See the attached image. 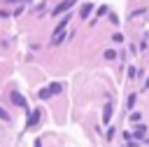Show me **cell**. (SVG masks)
<instances>
[{
	"instance_id": "6da1fadb",
	"label": "cell",
	"mask_w": 149,
	"mask_h": 147,
	"mask_svg": "<svg viewBox=\"0 0 149 147\" xmlns=\"http://www.w3.org/2000/svg\"><path fill=\"white\" fill-rule=\"evenodd\" d=\"M61 91H63V84L54 82V84H49V86H44V89L40 91V98L47 100V98H51V96H56V93H61Z\"/></svg>"
},
{
	"instance_id": "7a4b0ae2",
	"label": "cell",
	"mask_w": 149,
	"mask_h": 147,
	"mask_svg": "<svg viewBox=\"0 0 149 147\" xmlns=\"http://www.w3.org/2000/svg\"><path fill=\"white\" fill-rule=\"evenodd\" d=\"M40 117H42V112H40V110H35V112H33V114L28 117V121H26V128H30V126H35V124L40 121Z\"/></svg>"
},
{
	"instance_id": "3957f363",
	"label": "cell",
	"mask_w": 149,
	"mask_h": 147,
	"mask_svg": "<svg viewBox=\"0 0 149 147\" xmlns=\"http://www.w3.org/2000/svg\"><path fill=\"white\" fill-rule=\"evenodd\" d=\"M74 2H77V0H65V2H61V5H58V7L54 9V14H61V12H68V9H70V7L74 5Z\"/></svg>"
},
{
	"instance_id": "277c9868",
	"label": "cell",
	"mask_w": 149,
	"mask_h": 147,
	"mask_svg": "<svg viewBox=\"0 0 149 147\" xmlns=\"http://www.w3.org/2000/svg\"><path fill=\"white\" fill-rule=\"evenodd\" d=\"M109 119H112V103L107 100L105 103V112H102V124H109Z\"/></svg>"
},
{
	"instance_id": "5b68a950",
	"label": "cell",
	"mask_w": 149,
	"mask_h": 147,
	"mask_svg": "<svg viewBox=\"0 0 149 147\" xmlns=\"http://www.w3.org/2000/svg\"><path fill=\"white\" fill-rule=\"evenodd\" d=\"M91 12H93V5H91V2H86V5L81 7V12H79V16H81V19H86V16L91 14Z\"/></svg>"
},
{
	"instance_id": "8992f818",
	"label": "cell",
	"mask_w": 149,
	"mask_h": 147,
	"mask_svg": "<svg viewBox=\"0 0 149 147\" xmlns=\"http://www.w3.org/2000/svg\"><path fill=\"white\" fill-rule=\"evenodd\" d=\"M12 103H14V105H21V107L26 105V100H23V96H21V93H12Z\"/></svg>"
},
{
	"instance_id": "52a82bcc",
	"label": "cell",
	"mask_w": 149,
	"mask_h": 147,
	"mask_svg": "<svg viewBox=\"0 0 149 147\" xmlns=\"http://www.w3.org/2000/svg\"><path fill=\"white\" fill-rule=\"evenodd\" d=\"M144 133H147V128H144V126H140V128H135V131H133V138L142 140V138H144Z\"/></svg>"
},
{
	"instance_id": "ba28073f",
	"label": "cell",
	"mask_w": 149,
	"mask_h": 147,
	"mask_svg": "<svg viewBox=\"0 0 149 147\" xmlns=\"http://www.w3.org/2000/svg\"><path fill=\"white\" fill-rule=\"evenodd\" d=\"M135 100H137V93H130V96H128V107H133Z\"/></svg>"
},
{
	"instance_id": "9c48e42d",
	"label": "cell",
	"mask_w": 149,
	"mask_h": 147,
	"mask_svg": "<svg viewBox=\"0 0 149 147\" xmlns=\"http://www.w3.org/2000/svg\"><path fill=\"white\" fill-rule=\"evenodd\" d=\"M112 42H116V44H121V42H123V35H121V33H116V35L112 37Z\"/></svg>"
},
{
	"instance_id": "30bf717a",
	"label": "cell",
	"mask_w": 149,
	"mask_h": 147,
	"mask_svg": "<svg viewBox=\"0 0 149 147\" xmlns=\"http://www.w3.org/2000/svg\"><path fill=\"white\" fill-rule=\"evenodd\" d=\"M105 58H116V54H114L112 49H107V51H105Z\"/></svg>"
},
{
	"instance_id": "8fae6325",
	"label": "cell",
	"mask_w": 149,
	"mask_h": 147,
	"mask_svg": "<svg viewBox=\"0 0 149 147\" xmlns=\"http://www.w3.org/2000/svg\"><path fill=\"white\" fill-rule=\"evenodd\" d=\"M130 119H133V121H140V119H142V114H140V112H133V114H130Z\"/></svg>"
},
{
	"instance_id": "7c38bea8",
	"label": "cell",
	"mask_w": 149,
	"mask_h": 147,
	"mask_svg": "<svg viewBox=\"0 0 149 147\" xmlns=\"http://www.w3.org/2000/svg\"><path fill=\"white\" fill-rule=\"evenodd\" d=\"M102 14H107V7L102 5V7H98V16H102Z\"/></svg>"
},
{
	"instance_id": "4fadbf2b",
	"label": "cell",
	"mask_w": 149,
	"mask_h": 147,
	"mask_svg": "<svg viewBox=\"0 0 149 147\" xmlns=\"http://www.w3.org/2000/svg\"><path fill=\"white\" fill-rule=\"evenodd\" d=\"M0 119H5V121H7V119H9V114H7V112H5V110H2V107H0Z\"/></svg>"
},
{
	"instance_id": "5bb4252c",
	"label": "cell",
	"mask_w": 149,
	"mask_h": 147,
	"mask_svg": "<svg viewBox=\"0 0 149 147\" xmlns=\"http://www.w3.org/2000/svg\"><path fill=\"white\" fill-rule=\"evenodd\" d=\"M35 147H42V142H40V140H35Z\"/></svg>"
},
{
	"instance_id": "9a60e30c",
	"label": "cell",
	"mask_w": 149,
	"mask_h": 147,
	"mask_svg": "<svg viewBox=\"0 0 149 147\" xmlns=\"http://www.w3.org/2000/svg\"><path fill=\"white\" fill-rule=\"evenodd\" d=\"M147 142H149V140H147Z\"/></svg>"
}]
</instances>
